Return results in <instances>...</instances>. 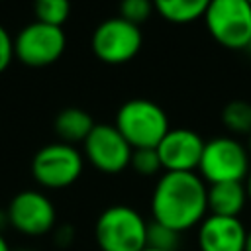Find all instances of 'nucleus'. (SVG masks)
Listing matches in <instances>:
<instances>
[{"mask_svg":"<svg viewBox=\"0 0 251 251\" xmlns=\"http://www.w3.org/2000/svg\"><path fill=\"white\" fill-rule=\"evenodd\" d=\"M84 159L75 145L57 141L41 147L31 161V175L45 188H67L78 180Z\"/></svg>","mask_w":251,"mask_h":251,"instance_id":"obj_6","label":"nucleus"},{"mask_svg":"<svg viewBox=\"0 0 251 251\" xmlns=\"http://www.w3.org/2000/svg\"><path fill=\"white\" fill-rule=\"evenodd\" d=\"M249 151L233 137L222 135L204 143L198 173L206 184L243 182L251 165Z\"/></svg>","mask_w":251,"mask_h":251,"instance_id":"obj_4","label":"nucleus"},{"mask_svg":"<svg viewBox=\"0 0 251 251\" xmlns=\"http://www.w3.org/2000/svg\"><path fill=\"white\" fill-rule=\"evenodd\" d=\"M67 37L63 27L43 22H31L14 37V57L24 65L41 69L57 63L65 53Z\"/></svg>","mask_w":251,"mask_h":251,"instance_id":"obj_8","label":"nucleus"},{"mask_svg":"<svg viewBox=\"0 0 251 251\" xmlns=\"http://www.w3.org/2000/svg\"><path fill=\"white\" fill-rule=\"evenodd\" d=\"M153 10H155L153 0H120L118 16L124 18L126 22H129V24L141 25L143 22L149 20Z\"/></svg>","mask_w":251,"mask_h":251,"instance_id":"obj_20","label":"nucleus"},{"mask_svg":"<svg viewBox=\"0 0 251 251\" xmlns=\"http://www.w3.org/2000/svg\"><path fill=\"white\" fill-rule=\"evenodd\" d=\"M243 184H245V190H247V200H251V169H249V173H247Z\"/></svg>","mask_w":251,"mask_h":251,"instance_id":"obj_22","label":"nucleus"},{"mask_svg":"<svg viewBox=\"0 0 251 251\" xmlns=\"http://www.w3.org/2000/svg\"><path fill=\"white\" fill-rule=\"evenodd\" d=\"M35 22L63 27L71 14V0H35L33 2Z\"/></svg>","mask_w":251,"mask_h":251,"instance_id":"obj_17","label":"nucleus"},{"mask_svg":"<svg viewBox=\"0 0 251 251\" xmlns=\"http://www.w3.org/2000/svg\"><path fill=\"white\" fill-rule=\"evenodd\" d=\"M180 241V233L171 229L169 226H163L159 222L147 224V247L163 249V251H176Z\"/></svg>","mask_w":251,"mask_h":251,"instance_id":"obj_18","label":"nucleus"},{"mask_svg":"<svg viewBox=\"0 0 251 251\" xmlns=\"http://www.w3.org/2000/svg\"><path fill=\"white\" fill-rule=\"evenodd\" d=\"M143 251H163V249H153V247H145Z\"/></svg>","mask_w":251,"mask_h":251,"instance_id":"obj_26","label":"nucleus"},{"mask_svg":"<svg viewBox=\"0 0 251 251\" xmlns=\"http://www.w3.org/2000/svg\"><path fill=\"white\" fill-rule=\"evenodd\" d=\"M8 224L24 235H43L53 229L57 214L53 202L39 190L18 192L8 210Z\"/></svg>","mask_w":251,"mask_h":251,"instance_id":"obj_10","label":"nucleus"},{"mask_svg":"<svg viewBox=\"0 0 251 251\" xmlns=\"http://www.w3.org/2000/svg\"><path fill=\"white\" fill-rule=\"evenodd\" d=\"M210 0H153L157 14L171 24H190L204 18Z\"/></svg>","mask_w":251,"mask_h":251,"instance_id":"obj_15","label":"nucleus"},{"mask_svg":"<svg viewBox=\"0 0 251 251\" xmlns=\"http://www.w3.org/2000/svg\"><path fill=\"white\" fill-rule=\"evenodd\" d=\"M82 145H84V157L100 173L118 175L129 167L133 149L124 139V135L118 131L116 126L96 124Z\"/></svg>","mask_w":251,"mask_h":251,"instance_id":"obj_9","label":"nucleus"},{"mask_svg":"<svg viewBox=\"0 0 251 251\" xmlns=\"http://www.w3.org/2000/svg\"><path fill=\"white\" fill-rule=\"evenodd\" d=\"M247 2H249V4H251V0H247Z\"/></svg>","mask_w":251,"mask_h":251,"instance_id":"obj_27","label":"nucleus"},{"mask_svg":"<svg viewBox=\"0 0 251 251\" xmlns=\"http://www.w3.org/2000/svg\"><path fill=\"white\" fill-rule=\"evenodd\" d=\"M129 167L141 175V176H153L159 171H163L157 147H145V149H133L131 151V161Z\"/></svg>","mask_w":251,"mask_h":251,"instance_id":"obj_19","label":"nucleus"},{"mask_svg":"<svg viewBox=\"0 0 251 251\" xmlns=\"http://www.w3.org/2000/svg\"><path fill=\"white\" fill-rule=\"evenodd\" d=\"M14 59V39L8 29L0 24V73H4Z\"/></svg>","mask_w":251,"mask_h":251,"instance_id":"obj_21","label":"nucleus"},{"mask_svg":"<svg viewBox=\"0 0 251 251\" xmlns=\"http://www.w3.org/2000/svg\"><path fill=\"white\" fill-rule=\"evenodd\" d=\"M143 45V33L139 25L126 22L124 18L104 20L92 33L90 47L96 59L106 65H124L129 63Z\"/></svg>","mask_w":251,"mask_h":251,"instance_id":"obj_7","label":"nucleus"},{"mask_svg":"<svg viewBox=\"0 0 251 251\" xmlns=\"http://www.w3.org/2000/svg\"><path fill=\"white\" fill-rule=\"evenodd\" d=\"M249 49H251V45H249Z\"/></svg>","mask_w":251,"mask_h":251,"instance_id":"obj_28","label":"nucleus"},{"mask_svg":"<svg viewBox=\"0 0 251 251\" xmlns=\"http://www.w3.org/2000/svg\"><path fill=\"white\" fill-rule=\"evenodd\" d=\"M245 251H251V231H247V239H245Z\"/></svg>","mask_w":251,"mask_h":251,"instance_id":"obj_24","label":"nucleus"},{"mask_svg":"<svg viewBox=\"0 0 251 251\" xmlns=\"http://www.w3.org/2000/svg\"><path fill=\"white\" fill-rule=\"evenodd\" d=\"M204 22L210 35L226 49H249L251 4L247 0H210Z\"/></svg>","mask_w":251,"mask_h":251,"instance_id":"obj_5","label":"nucleus"},{"mask_svg":"<svg viewBox=\"0 0 251 251\" xmlns=\"http://www.w3.org/2000/svg\"><path fill=\"white\" fill-rule=\"evenodd\" d=\"M247 202V190L243 182H216L208 184V214L239 218Z\"/></svg>","mask_w":251,"mask_h":251,"instance_id":"obj_13","label":"nucleus"},{"mask_svg":"<svg viewBox=\"0 0 251 251\" xmlns=\"http://www.w3.org/2000/svg\"><path fill=\"white\" fill-rule=\"evenodd\" d=\"M204 139L188 127H171L157 145V153L165 173L198 171L204 151Z\"/></svg>","mask_w":251,"mask_h":251,"instance_id":"obj_11","label":"nucleus"},{"mask_svg":"<svg viewBox=\"0 0 251 251\" xmlns=\"http://www.w3.org/2000/svg\"><path fill=\"white\" fill-rule=\"evenodd\" d=\"M0 251H10V247H8V243H6V239H4L2 233H0Z\"/></svg>","mask_w":251,"mask_h":251,"instance_id":"obj_23","label":"nucleus"},{"mask_svg":"<svg viewBox=\"0 0 251 251\" xmlns=\"http://www.w3.org/2000/svg\"><path fill=\"white\" fill-rule=\"evenodd\" d=\"M247 229L239 218L208 214L198 226L200 251H245Z\"/></svg>","mask_w":251,"mask_h":251,"instance_id":"obj_12","label":"nucleus"},{"mask_svg":"<svg viewBox=\"0 0 251 251\" xmlns=\"http://www.w3.org/2000/svg\"><path fill=\"white\" fill-rule=\"evenodd\" d=\"M114 126L131 149L157 147L171 129L165 110L147 98H131L124 102L116 114Z\"/></svg>","mask_w":251,"mask_h":251,"instance_id":"obj_2","label":"nucleus"},{"mask_svg":"<svg viewBox=\"0 0 251 251\" xmlns=\"http://www.w3.org/2000/svg\"><path fill=\"white\" fill-rule=\"evenodd\" d=\"M224 126L237 135H251V102L231 100L222 110Z\"/></svg>","mask_w":251,"mask_h":251,"instance_id":"obj_16","label":"nucleus"},{"mask_svg":"<svg viewBox=\"0 0 251 251\" xmlns=\"http://www.w3.org/2000/svg\"><path fill=\"white\" fill-rule=\"evenodd\" d=\"M247 151H249V155H251V135H249V143H247Z\"/></svg>","mask_w":251,"mask_h":251,"instance_id":"obj_25","label":"nucleus"},{"mask_svg":"<svg viewBox=\"0 0 251 251\" xmlns=\"http://www.w3.org/2000/svg\"><path fill=\"white\" fill-rule=\"evenodd\" d=\"M100 251H143L147 247V222L124 204L106 208L94 227Z\"/></svg>","mask_w":251,"mask_h":251,"instance_id":"obj_3","label":"nucleus"},{"mask_svg":"<svg viewBox=\"0 0 251 251\" xmlns=\"http://www.w3.org/2000/svg\"><path fill=\"white\" fill-rule=\"evenodd\" d=\"M153 220L182 233L208 214V184L198 173H163L151 196Z\"/></svg>","mask_w":251,"mask_h":251,"instance_id":"obj_1","label":"nucleus"},{"mask_svg":"<svg viewBox=\"0 0 251 251\" xmlns=\"http://www.w3.org/2000/svg\"><path fill=\"white\" fill-rule=\"evenodd\" d=\"M94 126L96 124H94L92 116L86 110L76 108V106H71V108L61 110L55 116V122H53V127H55L57 137L63 143H69V145L84 143V139L90 135V131L94 129Z\"/></svg>","mask_w":251,"mask_h":251,"instance_id":"obj_14","label":"nucleus"}]
</instances>
